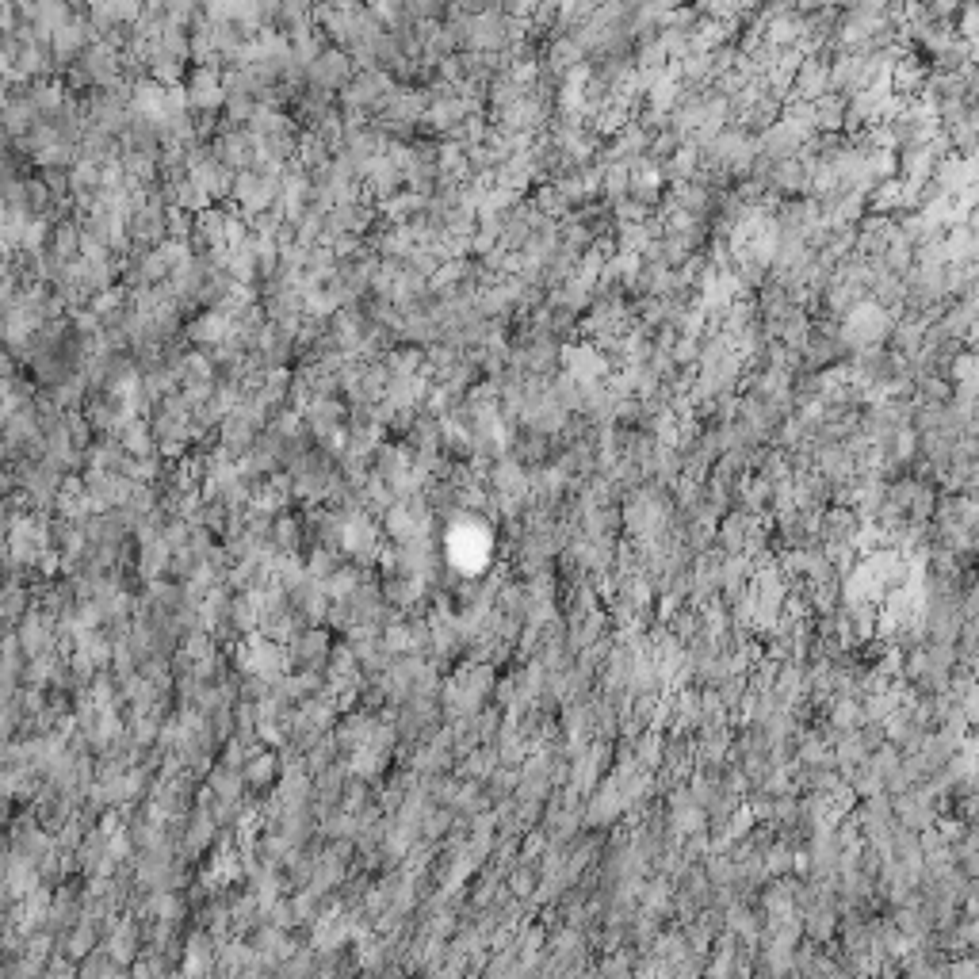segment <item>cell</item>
I'll use <instances>...</instances> for the list:
<instances>
[{
	"mask_svg": "<svg viewBox=\"0 0 979 979\" xmlns=\"http://www.w3.org/2000/svg\"><path fill=\"white\" fill-rule=\"evenodd\" d=\"M559 360H563L566 375H574L578 383H605L609 379V356L597 349L593 341H586V345H566Z\"/></svg>",
	"mask_w": 979,
	"mask_h": 979,
	"instance_id": "7",
	"label": "cell"
},
{
	"mask_svg": "<svg viewBox=\"0 0 979 979\" xmlns=\"http://www.w3.org/2000/svg\"><path fill=\"white\" fill-rule=\"evenodd\" d=\"M394 92L391 69L383 66H368L356 69L349 85L341 88V108H360V111H375L387 96Z\"/></svg>",
	"mask_w": 979,
	"mask_h": 979,
	"instance_id": "2",
	"label": "cell"
},
{
	"mask_svg": "<svg viewBox=\"0 0 979 979\" xmlns=\"http://www.w3.org/2000/svg\"><path fill=\"white\" fill-rule=\"evenodd\" d=\"M119 444H123L134 459L157 456V433H153V425L138 421V417H131L127 425H119Z\"/></svg>",
	"mask_w": 979,
	"mask_h": 979,
	"instance_id": "14",
	"label": "cell"
},
{
	"mask_svg": "<svg viewBox=\"0 0 979 979\" xmlns=\"http://www.w3.org/2000/svg\"><path fill=\"white\" fill-rule=\"evenodd\" d=\"M364 184H368V196L379 199V203H387L391 196L402 192V184H406V173H402V165L394 161L391 153H379V157H371V165L364 169Z\"/></svg>",
	"mask_w": 979,
	"mask_h": 979,
	"instance_id": "9",
	"label": "cell"
},
{
	"mask_svg": "<svg viewBox=\"0 0 979 979\" xmlns=\"http://www.w3.org/2000/svg\"><path fill=\"white\" fill-rule=\"evenodd\" d=\"M58 261H77L81 257V222H58L54 226V238H50V249Z\"/></svg>",
	"mask_w": 979,
	"mask_h": 979,
	"instance_id": "19",
	"label": "cell"
},
{
	"mask_svg": "<svg viewBox=\"0 0 979 979\" xmlns=\"http://www.w3.org/2000/svg\"><path fill=\"white\" fill-rule=\"evenodd\" d=\"M280 180L283 176H272L264 169H245L238 173V184H234V199L245 215H264L272 207H280Z\"/></svg>",
	"mask_w": 979,
	"mask_h": 979,
	"instance_id": "4",
	"label": "cell"
},
{
	"mask_svg": "<svg viewBox=\"0 0 979 979\" xmlns=\"http://www.w3.org/2000/svg\"><path fill=\"white\" fill-rule=\"evenodd\" d=\"M846 108H849V100L846 96H838V92L819 96V100H815V131L838 134L842 127H846Z\"/></svg>",
	"mask_w": 979,
	"mask_h": 979,
	"instance_id": "15",
	"label": "cell"
},
{
	"mask_svg": "<svg viewBox=\"0 0 979 979\" xmlns=\"http://www.w3.org/2000/svg\"><path fill=\"white\" fill-rule=\"evenodd\" d=\"M838 934V911L834 903H815L811 911H804V937L811 945H823Z\"/></svg>",
	"mask_w": 979,
	"mask_h": 979,
	"instance_id": "13",
	"label": "cell"
},
{
	"mask_svg": "<svg viewBox=\"0 0 979 979\" xmlns=\"http://www.w3.org/2000/svg\"><path fill=\"white\" fill-rule=\"evenodd\" d=\"M146 8H157V12H165L173 27H188V23L199 16V8H203V0H150Z\"/></svg>",
	"mask_w": 979,
	"mask_h": 979,
	"instance_id": "21",
	"label": "cell"
},
{
	"mask_svg": "<svg viewBox=\"0 0 979 979\" xmlns=\"http://www.w3.org/2000/svg\"><path fill=\"white\" fill-rule=\"evenodd\" d=\"M892 81H895V92H899V96H914V92H922V85L930 81V69L918 62V54H903V58L895 62Z\"/></svg>",
	"mask_w": 979,
	"mask_h": 979,
	"instance_id": "16",
	"label": "cell"
},
{
	"mask_svg": "<svg viewBox=\"0 0 979 979\" xmlns=\"http://www.w3.org/2000/svg\"><path fill=\"white\" fill-rule=\"evenodd\" d=\"M960 39L968 46L979 43V4H964V12H960Z\"/></svg>",
	"mask_w": 979,
	"mask_h": 979,
	"instance_id": "27",
	"label": "cell"
},
{
	"mask_svg": "<svg viewBox=\"0 0 979 979\" xmlns=\"http://www.w3.org/2000/svg\"><path fill=\"white\" fill-rule=\"evenodd\" d=\"M945 375L953 379V383H964V379H979V352H953V360H949V368Z\"/></svg>",
	"mask_w": 979,
	"mask_h": 979,
	"instance_id": "25",
	"label": "cell"
},
{
	"mask_svg": "<svg viewBox=\"0 0 979 979\" xmlns=\"http://www.w3.org/2000/svg\"><path fill=\"white\" fill-rule=\"evenodd\" d=\"M792 92H796V100H819V96H827L834 92L830 88V62L827 58H819V54H807L800 69H796V81H792Z\"/></svg>",
	"mask_w": 979,
	"mask_h": 979,
	"instance_id": "10",
	"label": "cell"
},
{
	"mask_svg": "<svg viewBox=\"0 0 979 979\" xmlns=\"http://www.w3.org/2000/svg\"><path fill=\"white\" fill-rule=\"evenodd\" d=\"M276 754H253L249 765H245V784H253V788H268V784L276 781Z\"/></svg>",
	"mask_w": 979,
	"mask_h": 979,
	"instance_id": "23",
	"label": "cell"
},
{
	"mask_svg": "<svg viewBox=\"0 0 979 979\" xmlns=\"http://www.w3.org/2000/svg\"><path fill=\"white\" fill-rule=\"evenodd\" d=\"M4 609H8V612H4L8 620H20V609H31V597H27L20 586H12V589H8V601H4Z\"/></svg>",
	"mask_w": 979,
	"mask_h": 979,
	"instance_id": "30",
	"label": "cell"
},
{
	"mask_svg": "<svg viewBox=\"0 0 979 979\" xmlns=\"http://www.w3.org/2000/svg\"><path fill=\"white\" fill-rule=\"evenodd\" d=\"M869 207H872V215H899V211H903V176L880 180V184L869 192Z\"/></svg>",
	"mask_w": 979,
	"mask_h": 979,
	"instance_id": "17",
	"label": "cell"
},
{
	"mask_svg": "<svg viewBox=\"0 0 979 979\" xmlns=\"http://www.w3.org/2000/svg\"><path fill=\"white\" fill-rule=\"evenodd\" d=\"M758 524V517L754 513H746V509H739V513H727L723 521H719V532H716V540L723 544V551H742L746 547V536H750V528Z\"/></svg>",
	"mask_w": 979,
	"mask_h": 979,
	"instance_id": "12",
	"label": "cell"
},
{
	"mask_svg": "<svg viewBox=\"0 0 979 979\" xmlns=\"http://www.w3.org/2000/svg\"><path fill=\"white\" fill-rule=\"evenodd\" d=\"M352 77H356V58H352L349 50H341V46L322 50L318 62L306 69V81L318 88H326V92H341Z\"/></svg>",
	"mask_w": 979,
	"mask_h": 979,
	"instance_id": "5",
	"label": "cell"
},
{
	"mask_svg": "<svg viewBox=\"0 0 979 979\" xmlns=\"http://www.w3.org/2000/svg\"><path fill=\"white\" fill-rule=\"evenodd\" d=\"M108 953L119 960V964H131V960L142 953V949H138V926H134V922H123V926L111 930Z\"/></svg>",
	"mask_w": 979,
	"mask_h": 979,
	"instance_id": "20",
	"label": "cell"
},
{
	"mask_svg": "<svg viewBox=\"0 0 979 979\" xmlns=\"http://www.w3.org/2000/svg\"><path fill=\"white\" fill-rule=\"evenodd\" d=\"M960 708H964V716L972 727H979V677L964 689V697H960Z\"/></svg>",
	"mask_w": 979,
	"mask_h": 979,
	"instance_id": "29",
	"label": "cell"
},
{
	"mask_svg": "<svg viewBox=\"0 0 979 979\" xmlns=\"http://www.w3.org/2000/svg\"><path fill=\"white\" fill-rule=\"evenodd\" d=\"M96 39H100V31H96L92 16H73V20H69L66 27H58L54 39H50L54 69H73L77 62H81V54H85Z\"/></svg>",
	"mask_w": 979,
	"mask_h": 979,
	"instance_id": "3",
	"label": "cell"
},
{
	"mask_svg": "<svg viewBox=\"0 0 979 979\" xmlns=\"http://www.w3.org/2000/svg\"><path fill=\"white\" fill-rule=\"evenodd\" d=\"M647 4H651V8H658V12H670V8H677L681 0H647Z\"/></svg>",
	"mask_w": 979,
	"mask_h": 979,
	"instance_id": "31",
	"label": "cell"
},
{
	"mask_svg": "<svg viewBox=\"0 0 979 979\" xmlns=\"http://www.w3.org/2000/svg\"><path fill=\"white\" fill-rule=\"evenodd\" d=\"M192 62H196V66H211V69L222 66V50H218L215 35H211L207 23L192 35Z\"/></svg>",
	"mask_w": 979,
	"mask_h": 979,
	"instance_id": "22",
	"label": "cell"
},
{
	"mask_svg": "<svg viewBox=\"0 0 979 979\" xmlns=\"http://www.w3.org/2000/svg\"><path fill=\"white\" fill-rule=\"evenodd\" d=\"M184 88H188V100H192V108L196 111H203V115H215L222 104H226V81H222V73L218 69H211V66H196L192 73H188V81H184Z\"/></svg>",
	"mask_w": 979,
	"mask_h": 979,
	"instance_id": "6",
	"label": "cell"
},
{
	"mask_svg": "<svg viewBox=\"0 0 979 979\" xmlns=\"http://www.w3.org/2000/svg\"><path fill=\"white\" fill-rule=\"evenodd\" d=\"M494 115H498V131H505V134H536L540 127H544V119H547V104L536 96V92H528V96H521L517 104L494 111Z\"/></svg>",
	"mask_w": 979,
	"mask_h": 979,
	"instance_id": "8",
	"label": "cell"
},
{
	"mask_svg": "<svg viewBox=\"0 0 979 979\" xmlns=\"http://www.w3.org/2000/svg\"><path fill=\"white\" fill-rule=\"evenodd\" d=\"M310 4H326V0H310Z\"/></svg>",
	"mask_w": 979,
	"mask_h": 979,
	"instance_id": "32",
	"label": "cell"
},
{
	"mask_svg": "<svg viewBox=\"0 0 979 979\" xmlns=\"http://www.w3.org/2000/svg\"><path fill=\"white\" fill-rule=\"evenodd\" d=\"M257 96H226V111H230V119L234 123H249L253 115H257Z\"/></svg>",
	"mask_w": 979,
	"mask_h": 979,
	"instance_id": "26",
	"label": "cell"
},
{
	"mask_svg": "<svg viewBox=\"0 0 979 979\" xmlns=\"http://www.w3.org/2000/svg\"><path fill=\"white\" fill-rule=\"evenodd\" d=\"M329 654H333V643H329V635L322 628H306L295 635V643H291V658L306 666V670H314V666H322Z\"/></svg>",
	"mask_w": 979,
	"mask_h": 979,
	"instance_id": "11",
	"label": "cell"
},
{
	"mask_svg": "<svg viewBox=\"0 0 979 979\" xmlns=\"http://www.w3.org/2000/svg\"><path fill=\"white\" fill-rule=\"evenodd\" d=\"M934 827H937V834H941V838L949 842V846H957L960 838L968 834V827H964V819H957V815H953V819H949V815H937V823H934Z\"/></svg>",
	"mask_w": 979,
	"mask_h": 979,
	"instance_id": "28",
	"label": "cell"
},
{
	"mask_svg": "<svg viewBox=\"0 0 979 979\" xmlns=\"http://www.w3.org/2000/svg\"><path fill=\"white\" fill-rule=\"evenodd\" d=\"M146 73H150L153 81H161V85H184V62L173 58V54H165V50H157L150 46V58H146Z\"/></svg>",
	"mask_w": 979,
	"mask_h": 979,
	"instance_id": "18",
	"label": "cell"
},
{
	"mask_svg": "<svg viewBox=\"0 0 979 979\" xmlns=\"http://www.w3.org/2000/svg\"><path fill=\"white\" fill-rule=\"evenodd\" d=\"M153 46L165 50V54H173V58H180V62H192V35H184V27H169Z\"/></svg>",
	"mask_w": 979,
	"mask_h": 979,
	"instance_id": "24",
	"label": "cell"
},
{
	"mask_svg": "<svg viewBox=\"0 0 979 979\" xmlns=\"http://www.w3.org/2000/svg\"><path fill=\"white\" fill-rule=\"evenodd\" d=\"M838 329H842V341L849 349H876L892 337L895 314L880 299H861L838 318Z\"/></svg>",
	"mask_w": 979,
	"mask_h": 979,
	"instance_id": "1",
	"label": "cell"
}]
</instances>
